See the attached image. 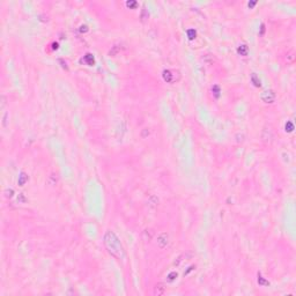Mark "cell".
<instances>
[{
	"label": "cell",
	"instance_id": "obj_1",
	"mask_svg": "<svg viewBox=\"0 0 296 296\" xmlns=\"http://www.w3.org/2000/svg\"><path fill=\"white\" fill-rule=\"evenodd\" d=\"M104 243H105V246L109 249L110 253H112L113 256L120 258L122 253H123V246H122L120 242L119 239L117 238V236L115 235L113 233L109 231L106 233V235L104 236Z\"/></svg>",
	"mask_w": 296,
	"mask_h": 296
},
{
	"label": "cell",
	"instance_id": "obj_2",
	"mask_svg": "<svg viewBox=\"0 0 296 296\" xmlns=\"http://www.w3.org/2000/svg\"><path fill=\"white\" fill-rule=\"evenodd\" d=\"M260 98L265 103H273L275 100V94L273 90H266L260 95Z\"/></svg>",
	"mask_w": 296,
	"mask_h": 296
},
{
	"label": "cell",
	"instance_id": "obj_3",
	"mask_svg": "<svg viewBox=\"0 0 296 296\" xmlns=\"http://www.w3.org/2000/svg\"><path fill=\"white\" fill-rule=\"evenodd\" d=\"M163 78L167 82H172L173 81V74H171L170 71H164L163 72Z\"/></svg>",
	"mask_w": 296,
	"mask_h": 296
},
{
	"label": "cell",
	"instance_id": "obj_4",
	"mask_svg": "<svg viewBox=\"0 0 296 296\" xmlns=\"http://www.w3.org/2000/svg\"><path fill=\"white\" fill-rule=\"evenodd\" d=\"M237 51H238V53H239V55H241V56H248L249 49H248V46H246V45H244V44H243V45H241V46H239V48H238V50H237Z\"/></svg>",
	"mask_w": 296,
	"mask_h": 296
},
{
	"label": "cell",
	"instance_id": "obj_5",
	"mask_svg": "<svg viewBox=\"0 0 296 296\" xmlns=\"http://www.w3.org/2000/svg\"><path fill=\"white\" fill-rule=\"evenodd\" d=\"M163 235H164V234H162V235L158 237V241H157L158 245H160L161 248H164V246L168 244V239H166V241H164V239H163Z\"/></svg>",
	"mask_w": 296,
	"mask_h": 296
},
{
	"label": "cell",
	"instance_id": "obj_6",
	"mask_svg": "<svg viewBox=\"0 0 296 296\" xmlns=\"http://www.w3.org/2000/svg\"><path fill=\"white\" fill-rule=\"evenodd\" d=\"M251 81L253 82V85L256 86V87H260V80H259L258 78H257V75L256 74H252V76H251Z\"/></svg>",
	"mask_w": 296,
	"mask_h": 296
},
{
	"label": "cell",
	"instance_id": "obj_7",
	"mask_svg": "<svg viewBox=\"0 0 296 296\" xmlns=\"http://www.w3.org/2000/svg\"><path fill=\"white\" fill-rule=\"evenodd\" d=\"M27 181H28L27 175L22 172V173H21V176H20V178H19V184H20V185H23V184H24Z\"/></svg>",
	"mask_w": 296,
	"mask_h": 296
},
{
	"label": "cell",
	"instance_id": "obj_8",
	"mask_svg": "<svg viewBox=\"0 0 296 296\" xmlns=\"http://www.w3.org/2000/svg\"><path fill=\"white\" fill-rule=\"evenodd\" d=\"M85 60L87 61L88 65H94V61H95V60H94V57L91 55H87V56H86V57H85Z\"/></svg>",
	"mask_w": 296,
	"mask_h": 296
},
{
	"label": "cell",
	"instance_id": "obj_9",
	"mask_svg": "<svg viewBox=\"0 0 296 296\" xmlns=\"http://www.w3.org/2000/svg\"><path fill=\"white\" fill-rule=\"evenodd\" d=\"M187 35H189V38H190V39H193L194 36H196V31H194L193 29H190V30L187 31Z\"/></svg>",
	"mask_w": 296,
	"mask_h": 296
},
{
	"label": "cell",
	"instance_id": "obj_10",
	"mask_svg": "<svg viewBox=\"0 0 296 296\" xmlns=\"http://www.w3.org/2000/svg\"><path fill=\"white\" fill-rule=\"evenodd\" d=\"M213 89H214V91H215V93H214V94H215V96H216V97H219V95H220V88H219L218 86H214Z\"/></svg>",
	"mask_w": 296,
	"mask_h": 296
},
{
	"label": "cell",
	"instance_id": "obj_11",
	"mask_svg": "<svg viewBox=\"0 0 296 296\" xmlns=\"http://www.w3.org/2000/svg\"><path fill=\"white\" fill-rule=\"evenodd\" d=\"M127 6H128V7H137V3H136V1H128Z\"/></svg>",
	"mask_w": 296,
	"mask_h": 296
},
{
	"label": "cell",
	"instance_id": "obj_12",
	"mask_svg": "<svg viewBox=\"0 0 296 296\" xmlns=\"http://www.w3.org/2000/svg\"><path fill=\"white\" fill-rule=\"evenodd\" d=\"M258 282H260V284H267V282H265V281L263 280V278H261V276H259V279H258Z\"/></svg>",
	"mask_w": 296,
	"mask_h": 296
}]
</instances>
